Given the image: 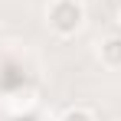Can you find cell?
I'll use <instances>...</instances> for the list:
<instances>
[{"instance_id":"1","label":"cell","mask_w":121,"mask_h":121,"mask_svg":"<svg viewBox=\"0 0 121 121\" xmlns=\"http://www.w3.org/2000/svg\"><path fill=\"white\" fill-rule=\"evenodd\" d=\"M46 26L59 39L79 36L85 26V3L82 0H49L46 3Z\"/></svg>"},{"instance_id":"3","label":"cell","mask_w":121,"mask_h":121,"mask_svg":"<svg viewBox=\"0 0 121 121\" xmlns=\"http://www.w3.org/2000/svg\"><path fill=\"white\" fill-rule=\"evenodd\" d=\"M59 121H98V115H95L88 105H69L59 115Z\"/></svg>"},{"instance_id":"4","label":"cell","mask_w":121,"mask_h":121,"mask_svg":"<svg viewBox=\"0 0 121 121\" xmlns=\"http://www.w3.org/2000/svg\"><path fill=\"white\" fill-rule=\"evenodd\" d=\"M118 33H121V17H118Z\"/></svg>"},{"instance_id":"5","label":"cell","mask_w":121,"mask_h":121,"mask_svg":"<svg viewBox=\"0 0 121 121\" xmlns=\"http://www.w3.org/2000/svg\"><path fill=\"white\" fill-rule=\"evenodd\" d=\"M111 121H121V118H111Z\"/></svg>"},{"instance_id":"2","label":"cell","mask_w":121,"mask_h":121,"mask_svg":"<svg viewBox=\"0 0 121 121\" xmlns=\"http://www.w3.org/2000/svg\"><path fill=\"white\" fill-rule=\"evenodd\" d=\"M95 59H98L101 69L118 72V69H121V33H111V36L98 39V46H95Z\"/></svg>"}]
</instances>
